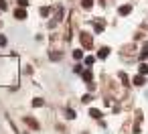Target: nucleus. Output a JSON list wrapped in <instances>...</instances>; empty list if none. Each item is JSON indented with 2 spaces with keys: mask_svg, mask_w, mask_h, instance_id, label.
<instances>
[{
  "mask_svg": "<svg viewBox=\"0 0 148 134\" xmlns=\"http://www.w3.org/2000/svg\"><path fill=\"white\" fill-rule=\"evenodd\" d=\"M65 114H67V118H69V120H73V118H75V112H73L71 108H67V110H65Z\"/></svg>",
  "mask_w": 148,
  "mask_h": 134,
  "instance_id": "nucleus-14",
  "label": "nucleus"
},
{
  "mask_svg": "<svg viewBox=\"0 0 148 134\" xmlns=\"http://www.w3.org/2000/svg\"><path fill=\"white\" fill-rule=\"evenodd\" d=\"M6 45V37L4 35H0V47H4Z\"/></svg>",
  "mask_w": 148,
  "mask_h": 134,
  "instance_id": "nucleus-23",
  "label": "nucleus"
},
{
  "mask_svg": "<svg viewBox=\"0 0 148 134\" xmlns=\"http://www.w3.org/2000/svg\"><path fill=\"white\" fill-rule=\"evenodd\" d=\"M79 41H81V45L85 49H91V45H93V39H91L89 33H79Z\"/></svg>",
  "mask_w": 148,
  "mask_h": 134,
  "instance_id": "nucleus-1",
  "label": "nucleus"
},
{
  "mask_svg": "<svg viewBox=\"0 0 148 134\" xmlns=\"http://www.w3.org/2000/svg\"><path fill=\"white\" fill-rule=\"evenodd\" d=\"M140 73H142V75H146V73H148V65H146V63H142V65H140Z\"/></svg>",
  "mask_w": 148,
  "mask_h": 134,
  "instance_id": "nucleus-17",
  "label": "nucleus"
},
{
  "mask_svg": "<svg viewBox=\"0 0 148 134\" xmlns=\"http://www.w3.org/2000/svg\"><path fill=\"white\" fill-rule=\"evenodd\" d=\"M120 79L124 81V85H128V81H130V79H128V75H126L124 71H120Z\"/></svg>",
  "mask_w": 148,
  "mask_h": 134,
  "instance_id": "nucleus-12",
  "label": "nucleus"
},
{
  "mask_svg": "<svg viewBox=\"0 0 148 134\" xmlns=\"http://www.w3.org/2000/svg\"><path fill=\"white\" fill-rule=\"evenodd\" d=\"M43 104H45V102H43L41 98H37V100H33V106H35V108H41Z\"/></svg>",
  "mask_w": 148,
  "mask_h": 134,
  "instance_id": "nucleus-13",
  "label": "nucleus"
},
{
  "mask_svg": "<svg viewBox=\"0 0 148 134\" xmlns=\"http://www.w3.org/2000/svg\"><path fill=\"white\" fill-rule=\"evenodd\" d=\"M81 102H83V104H89V102H91V93H85V96L81 98Z\"/></svg>",
  "mask_w": 148,
  "mask_h": 134,
  "instance_id": "nucleus-16",
  "label": "nucleus"
},
{
  "mask_svg": "<svg viewBox=\"0 0 148 134\" xmlns=\"http://www.w3.org/2000/svg\"><path fill=\"white\" fill-rule=\"evenodd\" d=\"M73 57H75V59H83V51H79V49H77V51L73 53Z\"/></svg>",
  "mask_w": 148,
  "mask_h": 134,
  "instance_id": "nucleus-19",
  "label": "nucleus"
},
{
  "mask_svg": "<svg viewBox=\"0 0 148 134\" xmlns=\"http://www.w3.org/2000/svg\"><path fill=\"white\" fill-rule=\"evenodd\" d=\"M85 63H87V65H93V63H95V57H87Z\"/></svg>",
  "mask_w": 148,
  "mask_h": 134,
  "instance_id": "nucleus-22",
  "label": "nucleus"
},
{
  "mask_svg": "<svg viewBox=\"0 0 148 134\" xmlns=\"http://www.w3.org/2000/svg\"><path fill=\"white\" fill-rule=\"evenodd\" d=\"M18 4H21V6L25 8V6H29V0H18Z\"/></svg>",
  "mask_w": 148,
  "mask_h": 134,
  "instance_id": "nucleus-24",
  "label": "nucleus"
},
{
  "mask_svg": "<svg viewBox=\"0 0 148 134\" xmlns=\"http://www.w3.org/2000/svg\"><path fill=\"white\" fill-rule=\"evenodd\" d=\"M130 12H132V6H130V4H122V6L118 8V14H120V16H126V14H130Z\"/></svg>",
  "mask_w": 148,
  "mask_h": 134,
  "instance_id": "nucleus-2",
  "label": "nucleus"
},
{
  "mask_svg": "<svg viewBox=\"0 0 148 134\" xmlns=\"http://www.w3.org/2000/svg\"><path fill=\"white\" fill-rule=\"evenodd\" d=\"M103 27H106V25H103L101 21H99V23H93V29H95V33H101V31H103Z\"/></svg>",
  "mask_w": 148,
  "mask_h": 134,
  "instance_id": "nucleus-10",
  "label": "nucleus"
},
{
  "mask_svg": "<svg viewBox=\"0 0 148 134\" xmlns=\"http://www.w3.org/2000/svg\"><path fill=\"white\" fill-rule=\"evenodd\" d=\"M81 4H83V8H91L93 0H81Z\"/></svg>",
  "mask_w": 148,
  "mask_h": 134,
  "instance_id": "nucleus-15",
  "label": "nucleus"
},
{
  "mask_svg": "<svg viewBox=\"0 0 148 134\" xmlns=\"http://www.w3.org/2000/svg\"><path fill=\"white\" fill-rule=\"evenodd\" d=\"M132 81H134V85H144V83H146V77H144V75L140 73V75H136V77H134Z\"/></svg>",
  "mask_w": 148,
  "mask_h": 134,
  "instance_id": "nucleus-3",
  "label": "nucleus"
},
{
  "mask_svg": "<svg viewBox=\"0 0 148 134\" xmlns=\"http://www.w3.org/2000/svg\"><path fill=\"white\" fill-rule=\"evenodd\" d=\"M140 57H142V59H146V57H148V45H144V49H142Z\"/></svg>",
  "mask_w": 148,
  "mask_h": 134,
  "instance_id": "nucleus-18",
  "label": "nucleus"
},
{
  "mask_svg": "<svg viewBox=\"0 0 148 134\" xmlns=\"http://www.w3.org/2000/svg\"><path fill=\"white\" fill-rule=\"evenodd\" d=\"M91 79H93V73H91L89 69H87V71H83V81H87V83H89Z\"/></svg>",
  "mask_w": 148,
  "mask_h": 134,
  "instance_id": "nucleus-9",
  "label": "nucleus"
},
{
  "mask_svg": "<svg viewBox=\"0 0 148 134\" xmlns=\"http://www.w3.org/2000/svg\"><path fill=\"white\" fill-rule=\"evenodd\" d=\"M89 116H91V118H95V120H99V118H101V112H99V110H95V108H91V110H89Z\"/></svg>",
  "mask_w": 148,
  "mask_h": 134,
  "instance_id": "nucleus-7",
  "label": "nucleus"
},
{
  "mask_svg": "<svg viewBox=\"0 0 148 134\" xmlns=\"http://www.w3.org/2000/svg\"><path fill=\"white\" fill-rule=\"evenodd\" d=\"M49 12H51V10H49V8H45V6H43V8H41V16H47V14H49Z\"/></svg>",
  "mask_w": 148,
  "mask_h": 134,
  "instance_id": "nucleus-21",
  "label": "nucleus"
},
{
  "mask_svg": "<svg viewBox=\"0 0 148 134\" xmlns=\"http://www.w3.org/2000/svg\"><path fill=\"white\" fill-rule=\"evenodd\" d=\"M27 124H29V126H33V128H39V122H37L35 118H27Z\"/></svg>",
  "mask_w": 148,
  "mask_h": 134,
  "instance_id": "nucleus-11",
  "label": "nucleus"
},
{
  "mask_svg": "<svg viewBox=\"0 0 148 134\" xmlns=\"http://www.w3.org/2000/svg\"><path fill=\"white\" fill-rule=\"evenodd\" d=\"M108 55H110V49H108V47H101V49H99V53H97V57H99V59H106Z\"/></svg>",
  "mask_w": 148,
  "mask_h": 134,
  "instance_id": "nucleus-6",
  "label": "nucleus"
},
{
  "mask_svg": "<svg viewBox=\"0 0 148 134\" xmlns=\"http://www.w3.org/2000/svg\"><path fill=\"white\" fill-rule=\"evenodd\" d=\"M49 59L51 61H59V59H63V53H49Z\"/></svg>",
  "mask_w": 148,
  "mask_h": 134,
  "instance_id": "nucleus-8",
  "label": "nucleus"
},
{
  "mask_svg": "<svg viewBox=\"0 0 148 134\" xmlns=\"http://www.w3.org/2000/svg\"><path fill=\"white\" fill-rule=\"evenodd\" d=\"M8 4H6V0H0V10H6Z\"/></svg>",
  "mask_w": 148,
  "mask_h": 134,
  "instance_id": "nucleus-20",
  "label": "nucleus"
},
{
  "mask_svg": "<svg viewBox=\"0 0 148 134\" xmlns=\"http://www.w3.org/2000/svg\"><path fill=\"white\" fill-rule=\"evenodd\" d=\"M63 16H65V10L59 6L57 8V14H55V23H59V21H63Z\"/></svg>",
  "mask_w": 148,
  "mask_h": 134,
  "instance_id": "nucleus-5",
  "label": "nucleus"
},
{
  "mask_svg": "<svg viewBox=\"0 0 148 134\" xmlns=\"http://www.w3.org/2000/svg\"><path fill=\"white\" fill-rule=\"evenodd\" d=\"M14 16L23 21V19H27V10H25V8H18V10H14Z\"/></svg>",
  "mask_w": 148,
  "mask_h": 134,
  "instance_id": "nucleus-4",
  "label": "nucleus"
}]
</instances>
